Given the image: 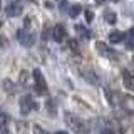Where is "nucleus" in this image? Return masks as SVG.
Listing matches in <instances>:
<instances>
[{
    "mask_svg": "<svg viewBox=\"0 0 134 134\" xmlns=\"http://www.w3.org/2000/svg\"><path fill=\"white\" fill-rule=\"evenodd\" d=\"M65 124L74 134H91V124L77 114H65Z\"/></svg>",
    "mask_w": 134,
    "mask_h": 134,
    "instance_id": "1",
    "label": "nucleus"
},
{
    "mask_svg": "<svg viewBox=\"0 0 134 134\" xmlns=\"http://www.w3.org/2000/svg\"><path fill=\"white\" fill-rule=\"evenodd\" d=\"M17 40H19V44L24 45V47H32V45L35 44V34L29 27V19H27V22H25L24 27L19 29V32H17Z\"/></svg>",
    "mask_w": 134,
    "mask_h": 134,
    "instance_id": "2",
    "label": "nucleus"
},
{
    "mask_svg": "<svg viewBox=\"0 0 134 134\" xmlns=\"http://www.w3.org/2000/svg\"><path fill=\"white\" fill-rule=\"evenodd\" d=\"M32 75H34V87H35L37 96L45 97V96L49 94V87H47V82H45V77H44V74H42V70L34 69Z\"/></svg>",
    "mask_w": 134,
    "mask_h": 134,
    "instance_id": "3",
    "label": "nucleus"
},
{
    "mask_svg": "<svg viewBox=\"0 0 134 134\" xmlns=\"http://www.w3.org/2000/svg\"><path fill=\"white\" fill-rule=\"evenodd\" d=\"M35 107H37V102L34 100L30 94H25L20 97V114L22 116H29Z\"/></svg>",
    "mask_w": 134,
    "mask_h": 134,
    "instance_id": "4",
    "label": "nucleus"
},
{
    "mask_svg": "<svg viewBox=\"0 0 134 134\" xmlns=\"http://www.w3.org/2000/svg\"><path fill=\"white\" fill-rule=\"evenodd\" d=\"M24 12V5L20 0H10L8 5L5 7V14L8 17H20Z\"/></svg>",
    "mask_w": 134,
    "mask_h": 134,
    "instance_id": "5",
    "label": "nucleus"
},
{
    "mask_svg": "<svg viewBox=\"0 0 134 134\" xmlns=\"http://www.w3.org/2000/svg\"><path fill=\"white\" fill-rule=\"evenodd\" d=\"M121 107L129 114H134V96L121 94Z\"/></svg>",
    "mask_w": 134,
    "mask_h": 134,
    "instance_id": "6",
    "label": "nucleus"
},
{
    "mask_svg": "<svg viewBox=\"0 0 134 134\" xmlns=\"http://www.w3.org/2000/svg\"><path fill=\"white\" fill-rule=\"evenodd\" d=\"M52 37H54V40H55L57 44H62V42L65 40V37H67V32H65L64 25L57 24L55 27H54V30H52Z\"/></svg>",
    "mask_w": 134,
    "mask_h": 134,
    "instance_id": "7",
    "label": "nucleus"
},
{
    "mask_svg": "<svg viewBox=\"0 0 134 134\" xmlns=\"http://www.w3.org/2000/svg\"><path fill=\"white\" fill-rule=\"evenodd\" d=\"M96 49H97V52L104 57H109V59L116 57V50L111 49L107 44H104V42H96Z\"/></svg>",
    "mask_w": 134,
    "mask_h": 134,
    "instance_id": "8",
    "label": "nucleus"
},
{
    "mask_svg": "<svg viewBox=\"0 0 134 134\" xmlns=\"http://www.w3.org/2000/svg\"><path fill=\"white\" fill-rule=\"evenodd\" d=\"M74 30H75V34H77V37L82 39V40H89L92 37V32L86 27V25H82V24H75Z\"/></svg>",
    "mask_w": 134,
    "mask_h": 134,
    "instance_id": "9",
    "label": "nucleus"
},
{
    "mask_svg": "<svg viewBox=\"0 0 134 134\" xmlns=\"http://www.w3.org/2000/svg\"><path fill=\"white\" fill-rule=\"evenodd\" d=\"M122 84L126 89L134 92V74L129 72V70H122Z\"/></svg>",
    "mask_w": 134,
    "mask_h": 134,
    "instance_id": "10",
    "label": "nucleus"
},
{
    "mask_svg": "<svg viewBox=\"0 0 134 134\" xmlns=\"http://www.w3.org/2000/svg\"><path fill=\"white\" fill-rule=\"evenodd\" d=\"M82 75H84V79H86L89 84H92V86H97V84H99V75L96 74L92 69H84Z\"/></svg>",
    "mask_w": 134,
    "mask_h": 134,
    "instance_id": "11",
    "label": "nucleus"
},
{
    "mask_svg": "<svg viewBox=\"0 0 134 134\" xmlns=\"http://www.w3.org/2000/svg\"><path fill=\"white\" fill-rule=\"evenodd\" d=\"M124 37H126L124 32H121V30H112L111 34H109V42H111V44H119V42L124 40Z\"/></svg>",
    "mask_w": 134,
    "mask_h": 134,
    "instance_id": "12",
    "label": "nucleus"
},
{
    "mask_svg": "<svg viewBox=\"0 0 134 134\" xmlns=\"http://www.w3.org/2000/svg\"><path fill=\"white\" fill-rule=\"evenodd\" d=\"M2 86H3V91L8 92V94H15V92H17V86H15V82H14V81H10V79H3Z\"/></svg>",
    "mask_w": 134,
    "mask_h": 134,
    "instance_id": "13",
    "label": "nucleus"
},
{
    "mask_svg": "<svg viewBox=\"0 0 134 134\" xmlns=\"http://www.w3.org/2000/svg\"><path fill=\"white\" fill-rule=\"evenodd\" d=\"M84 10L81 3H74V5H70L69 7V17L70 19H77L79 15H81V12Z\"/></svg>",
    "mask_w": 134,
    "mask_h": 134,
    "instance_id": "14",
    "label": "nucleus"
},
{
    "mask_svg": "<svg viewBox=\"0 0 134 134\" xmlns=\"http://www.w3.org/2000/svg\"><path fill=\"white\" fill-rule=\"evenodd\" d=\"M104 20H106L107 24H111V25H112V24H116V20H117V15H116L112 10H107L106 14H104Z\"/></svg>",
    "mask_w": 134,
    "mask_h": 134,
    "instance_id": "15",
    "label": "nucleus"
},
{
    "mask_svg": "<svg viewBox=\"0 0 134 134\" xmlns=\"http://www.w3.org/2000/svg\"><path fill=\"white\" fill-rule=\"evenodd\" d=\"M69 47H70V50H72L74 54H79V44H77V40H75V39H70L69 40Z\"/></svg>",
    "mask_w": 134,
    "mask_h": 134,
    "instance_id": "16",
    "label": "nucleus"
},
{
    "mask_svg": "<svg viewBox=\"0 0 134 134\" xmlns=\"http://www.w3.org/2000/svg\"><path fill=\"white\" fill-rule=\"evenodd\" d=\"M84 15H86V22L87 24H91L92 20H94V12H92L91 8H86V10H84Z\"/></svg>",
    "mask_w": 134,
    "mask_h": 134,
    "instance_id": "17",
    "label": "nucleus"
},
{
    "mask_svg": "<svg viewBox=\"0 0 134 134\" xmlns=\"http://www.w3.org/2000/svg\"><path fill=\"white\" fill-rule=\"evenodd\" d=\"M0 134H10L8 132V127L5 122H0Z\"/></svg>",
    "mask_w": 134,
    "mask_h": 134,
    "instance_id": "18",
    "label": "nucleus"
},
{
    "mask_svg": "<svg viewBox=\"0 0 134 134\" xmlns=\"http://www.w3.org/2000/svg\"><path fill=\"white\" fill-rule=\"evenodd\" d=\"M67 8H69V3H67V0H62V2H60V10L65 12Z\"/></svg>",
    "mask_w": 134,
    "mask_h": 134,
    "instance_id": "19",
    "label": "nucleus"
},
{
    "mask_svg": "<svg viewBox=\"0 0 134 134\" xmlns=\"http://www.w3.org/2000/svg\"><path fill=\"white\" fill-rule=\"evenodd\" d=\"M34 134H47V132H45L42 127H39V126H35V127H34Z\"/></svg>",
    "mask_w": 134,
    "mask_h": 134,
    "instance_id": "20",
    "label": "nucleus"
},
{
    "mask_svg": "<svg viewBox=\"0 0 134 134\" xmlns=\"http://www.w3.org/2000/svg\"><path fill=\"white\" fill-rule=\"evenodd\" d=\"M47 35H49V27L45 25V29H44V40H47V39H49Z\"/></svg>",
    "mask_w": 134,
    "mask_h": 134,
    "instance_id": "21",
    "label": "nucleus"
},
{
    "mask_svg": "<svg viewBox=\"0 0 134 134\" xmlns=\"http://www.w3.org/2000/svg\"><path fill=\"white\" fill-rule=\"evenodd\" d=\"M100 134H116V132L112 131V129H104V131L100 132Z\"/></svg>",
    "mask_w": 134,
    "mask_h": 134,
    "instance_id": "22",
    "label": "nucleus"
},
{
    "mask_svg": "<svg viewBox=\"0 0 134 134\" xmlns=\"http://www.w3.org/2000/svg\"><path fill=\"white\" fill-rule=\"evenodd\" d=\"M129 39L134 40V27H131V30H129Z\"/></svg>",
    "mask_w": 134,
    "mask_h": 134,
    "instance_id": "23",
    "label": "nucleus"
},
{
    "mask_svg": "<svg viewBox=\"0 0 134 134\" xmlns=\"http://www.w3.org/2000/svg\"><path fill=\"white\" fill-rule=\"evenodd\" d=\"M96 3H99V5H100V3H104V0H96Z\"/></svg>",
    "mask_w": 134,
    "mask_h": 134,
    "instance_id": "24",
    "label": "nucleus"
},
{
    "mask_svg": "<svg viewBox=\"0 0 134 134\" xmlns=\"http://www.w3.org/2000/svg\"><path fill=\"white\" fill-rule=\"evenodd\" d=\"M55 134H67V132H64V131H57Z\"/></svg>",
    "mask_w": 134,
    "mask_h": 134,
    "instance_id": "25",
    "label": "nucleus"
},
{
    "mask_svg": "<svg viewBox=\"0 0 134 134\" xmlns=\"http://www.w3.org/2000/svg\"><path fill=\"white\" fill-rule=\"evenodd\" d=\"M2 24H3V22H2V19H0V27H2Z\"/></svg>",
    "mask_w": 134,
    "mask_h": 134,
    "instance_id": "26",
    "label": "nucleus"
},
{
    "mask_svg": "<svg viewBox=\"0 0 134 134\" xmlns=\"http://www.w3.org/2000/svg\"><path fill=\"white\" fill-rule=\"evenodd\" d=\"M111 2H119V0H111Z\"/></svg>",
    "mask_w": 134,
    "mask_h": 134,
    "instance_id": "27",
    "label": "nucleus"
},
{
    "mask_svg": "<svg viewBox=\"0 0 134 134\" xmlns=\"http://www.w3.org/2000/svg\"><path fill=\"white\" fill-rule=\"evenodd\" d=\"M0 3H2V0H0Z\"/></svg>",
    "mask_w": 134,
    "mask_h": 134,
    "instance_id": "28",
    "label": "nucleus"
},
{
    "mask_svg": "<svg viewBox=\"0 0 134 134\" xmlns=\"http://www.w3.org/2000/svg\"><path fill=\"white\" fill-rule=\"evenodd\" d=\"M132 60H134V57H132Z\"/></svg>",
    "mask_w": 134,
    "mask_h": 134,
    "instance_id": "29",
    "label": "nucleus"
}]
</instances>
